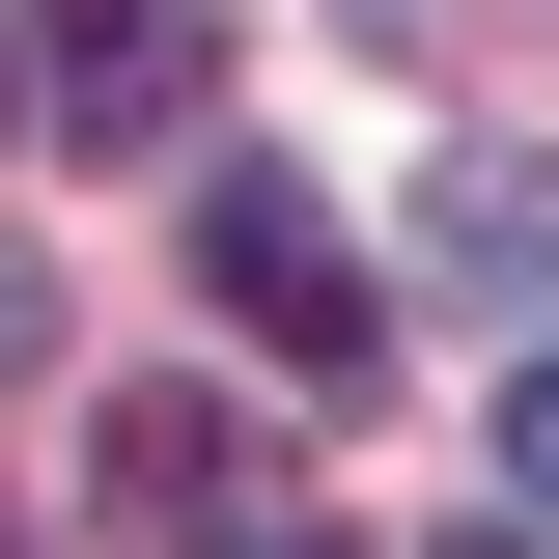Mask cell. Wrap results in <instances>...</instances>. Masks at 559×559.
<instances>
[{
  "mask_svg": "<svg viewBox=\"0 0 559 559\" xmlns=\"http://www.w3.org/2000/svg\"><path fill=\"white\" fill-rule=\"evenodd\" d=\"M197 308L280 336V392H392V308H364V252H336L308 168H197Z\"/></svg>",
  "mask_w": 559,
  "mask_h": 559,
  "instance_id": "cell-1",
  "label": "cell"
},
{
  "mask_svg": "<svg viewBox=\"0 0 559 559\" xmlns=\"http://www.w3.org/2000/svg\"><path fill=\"white\" fill-rule=\"evenodd\" d=\"M224 84V0H0V112H57V140H197Z\"/></svg>",
  "mask_w": 559,
  "mask_h": 559,
  "instance_id": "cell-2",
  "label": "cell"
},
{
  "mask_svg": "<svg viewBox=\"0 0 559 559\" xmlns=\"http://www.w3.org/2000/svg\"><path fill=\"white\" fill-rule=\"evenodd\" d=\"M84 503H112L140 559H224V532H252V419H224V392H112V419H84Z\"/></svg>",
  "mask_w": 559,
  "mask_h": 559,
  "instance_id": "cell-3",
  "label": "cell"
},
{
  "mask_svg": "<svg viewBox=\"0 0 559 559\" xmlns=\"http://www.w3.org/2000/svg\"><path fill=\"white\" fill-rule=\"evenodd\" d=\"M419 252L476 280V308H559V168L532 140H448V168H419Z\"/></svg>",
  "mask_w": 559,
  "mask_h": 559,
  "instance_id": "cell-4",
  "label": "cell"
},
{
  "mask_svg": "<svg viewBox=\"0 0 559 559\" xmlns=\"http://www.w3.org/2000/svg\"><path fill=\"white\" fill-rule=\"evenodd\" d=\"M503 503L559 532V364H503Z\"/></svg>",
  "mask_w": 559,
  "mask_h": 559,
  "instance_id": "cell-5",
  "label": "cell"
},
{
  "mask_svg": "<svg viewBox=\"0 0 559 559\" xmlns=\"http://www.w3.org/2000/svg\"><path fill=\"white\" fill-rule=\"evenodd\" d=\"M0 364H57V252H0Z\"/></svg>",
  "mask_w": 559,
  "mask_h": 559,
  "instance_id": "cell-6",
  "label": "cell"
},
{
  "mask_svg": "<svg viewBox=\"0 0 559 559\" xmlns=\"http://www.w3.org/2000/svg\"><path fill=\"white\" fill-rule=\"evenodd\" d=\"M224 559H364V532H280V503H252V532H224Z\"/></svg>",
  "mask_w": 559,
  "mask_h": 559,
  "instance_id": "cell-7",
  "label": "cell"
},
{
  "mask_svg": "<svg viewBox=\"0 0 559 559\" xmlns=\"http://www.w3.org/2000/svg\"><path fill=\"white\" fill-rule=\"evenodd\" d=\"M448 559H559V532H503V503H476V532H448Z\"/></svg>",
  "mask_w": 559,
  "mask_h": 559,
  "instance_id": "cell-8",
  "label": "cell"
},
{
  "mask_svg": "<svg viewBox=\"0 0 559 559\" xmlns=\"http://www.w3.org/2000/svg\"><path fill=\"white\" fill-rule=\"evenodd\" d=\"M364 28H448V0H364Z\"/></svg>",
  "mask_w": 559,
  "mask_h": 559,
  "instance_id": "cell-9",
  "label": "cell"
}]
</instances>
